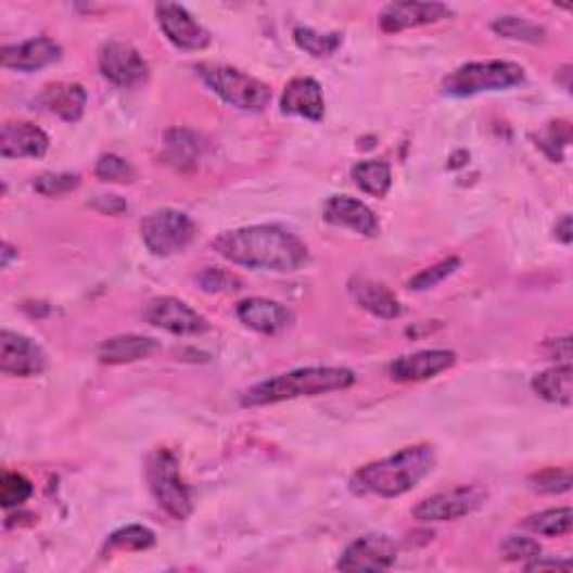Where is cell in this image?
<instances>
[{"instance_id": "obj_1", "label": "cell", "mask_w": 573, "mask_h": 573, "mask_svg": "<svg viewBox=\"0 0 573 573\" xmlns=\"http://www.w3.org/2000/svg\"><path fill=\"white\" fill-rule=\"evenodd\" d=\"M213 249L233 265L290 273L309 263L307 244L278 225H254L227 231L213 240Z\"/></svg>"}, {"instance_id": "obj_2", "label": "cell", "mask_w": 573, "mask_h": 573, "mask_svg": "<svg viewBox=\"0 0 573 573\" xmlns=\"http://www.w3.org/2000/svg\"><path fill=\"white\" fill-rule=\"evenodd\" d=\"M435 469V450L428 444L402 448L385 459L366 463L352 478L356 491L392 499L412 491L430 471Z\"/></svg>"}, {"instance_id": "obj_3", "label": "cell", "mask_w": 573, "mask_h": 573, "mask_svg": "<svg viewBox=\"0 0 573 573\" xmlns=\"http://www.w3.org/2000/svg\"><path fill=\"white\" fill-rule=\"evenodd\" d=\"M354 381L356 377L347 368H298L251 385L242 394V406L258 408L298 397H316V394L345 390L354 385Z\"/></svg>"}, {"instance_id": "obj_4", "label": "cell", "mask_w": 573, "mask_h": 573, "mask_svg": "<svg viewBox=\"0 0 573 573\" xmlns=\"http://www.w3.org/2000/svg\"><path fill=\"white\" fill-rule=\"evenodd\" d=\"M195 72L215 94L229 105L240 107V111L260 113L271 101L269 86L251 75H244L242 69L218 63H200Z\"/></svg>"}, {"instance_id": "obj_5", "label": "cell", "mask_w": 573, "mask_h": 573, "mask_svg": "<svg viewBox=\"0 0 573 573\" xmlns=\"http://www.w3.org/2000/svg\"><path fill=\"white\" fill-rule=\"evenodd\" d=\"M524 67L513 61H475L457 67L444 79V92L473 97L480 92L509 90L524 84Z\"/></svg>"}, {"instance_id": "obj_6", "label": "cell", "mask_w": 573, "mask_h": 573, "mask_svg": "<svg viewBox=\"0 0 573 573\" xmlns=\"http://www.w3.org/2000/svg\"><path fill=\"white\" fill-rule=\"evenodd\" d=\"M147 478L157 505L175 520H187L193 513L191 491L179 475V459L175 453L160 448L149 457Z\"/></svg>"}, {"instance_id": "obj_7", "label": "cell", "mask_w": 573, "mask_h": 573, "mask_svg": "<svg viewBox=\"0 0 573 573\" xmlns=\"http://www.w3.org/2000/svg\"><path fill=\"white\" fill-rule=\"evenodd\" d=\"M195 222L184 211L160 208L141 220V240L153 256L168 258L182 251L195 240Z\"/></svg>"}, {"instance_id": "obj_8", "label": "cell", "mask_w": 573, "mask_h": 573, "mask_svg": "<svg viewBox=\"0 0 573 573\" xmlns=\"http://www.w3.org/2000/svg\"><path fill=\"white\" fill-rule=\"evenodd\" d=\"M143 320L175 336H198L208 330V320L200 311L173 296L153 298L143 309Z\"/></svg>"}, {"instance_id": "obj_9", "label": "cell", "mask_w": 573, "mask_h": 573, "mask_svg": "<svg viewBox=\"0 0 573 573\" xmlns=\"http://www.w3.org/2000/svg\"><path fill=\"white\" fill-rule=\"evenodd\" d=\"M99 67L101 75L119 88H135L149 77V63L132 46L122 41H107L101 46Z\"/></svg>"}, {"instance_id": "obj_10", "label": "cell", "mask_w": 573, "mask_h": 573, "mask_svg": "<svg viewBox=\"0 0 573 573\" xmlns=\"http://www.w3.org/2000/svg\"><path fill=\"white\" fill-rule=\"evenodd\" d=\"M397 545L387 535L370 533L347 545L336 566L341 571H385L397 562Z\"/></svg>"}, {"instance_id": "obj_11", "label": "cell", "mask_w": 573, "mask_h": 573, "mask_svg": "<svg viewBox=\"0 0 573 573\" xmlns=\"http://www.w3.org/2000/svg\"><path fill=\"white\" fill-rule=\"evenodd\" d=\"M484 501V493L480 488H455L448 493H437L433 497L421 499L415 507L412 515L419 522H455L466 515H471Z\"/></svg>"}, {"instance_id": "obj_12", "label": "cell", "mask_w": 573, "mask_h": 573, "mask_svg": "<svg viewBox=\"0 0 573 573\" xmlns=\"http://www.w3.org/2000/svg\"><path fill=\"white\" fill-rule=\"evenodd\" d=\"M48 356L39 343L31 339L3 330L0 334V370L8 377H36L46 372Z\"/></svg>"}, {"instance_id": "obj_13", "label": "cell", "mask_w": 573, "mask_h": 573, "mask_svg": "<svg viewBox=\"0 0 573 573\" xmlns=\"http://www.w3.org/2000/svg\"><path fill=\"white\" fill-rule=\"evenodd\" d=\"M155 12L160 29L175 48L198 52L211 43V34L189 14L187 8L177 3H162Z\"/></svg>"}, {"instance_id": "obj_14", "label": "cell", "mask_w": 573, "mask_h": 573, "mask_svg": "<svg viewBox=\"0 0 573 573\" xmlns=\"http://www.w3.org/2000/svg\"><path fill=\"white\" fill-rule=\"evenodd\" d=\"M457 364V354L450 349H421L394 358L390 377L394 381H428Z\"/></svg>"}, {"instance_id": "obj_15", "label": "cell", "mask_w": 573, "mask_h": 573, "mask_svg": "<svg viewBox=\"0 0 573 573\" xmlns=\"http://www.w3.org/2000/svg\"><path fill=\"white\" fill-rule=\"evenodd\" d=\"M322 218L334 227L352 229L358 235L377 238L379 235V220L374 211L356 198L349 195H332L322 208Z\"/></svg>"}, {"instance_id": "obj_16", "label": "cell", "mask_w": 573, "mask_h": 573, "mask_svg": "<svg viewBox=\"0 0 573 573\" xmlns=\"http://www.w3.org/2000/svg\"><path fill=\"white\" fill-rule=\"evenodd\" d=\"M453 12L444 3H390L379 16V25L385 34H397L410 27H421L448 18Z\"/></svg>"}, {"instance_id": "obj_17", "label": "cell", "mask_w": 573, "mask_h": 573, "mask_svg": "<svg viewBox=\"0 0 573 573\" xmlns=\"http://www.w3.org/2000/svg\"><path fill=\"white\" fill-rule=\"evenodd\" d=\"M50 151V137L34 124L8 122L0 132V153L5 160H39Z\"/></svg>"}, {"instance_id": "obj_18", "label": "cell", "mask_w": 573, "mask_h": 573, "mask_svg": "<svg viewBox=\"0 0 573 573\" xmlns=\"http://www.w3.org/2000/svg\"><path fill=\"white\" fill-rule=\"evenodd\" d=\"M235 314L244 328L260 334H278L294 322V314L269 298H246L238 303Z\"/></svg>"}, {"instance_id": "obj_19", "label": "cell", "mask_w": 573, "mask_h": 573, "mask_svg": "<svg viewBox=\"0 0 573 573\" xmlns=\"http://www.w3.org/2000/svg\"><path fill=\"white\" fill-rule=\"evenodd\" d=\"M280 107L284 115H296L309 122H320L326 117V97L318 81L309 77H296L286 84Z\"/></svg>"}, {"instance_id": "obj_20", "label": "cell", "mask_w": 573, "mask_h": 573, "mask_svg": "<svg viewBox=\"0 0 573 573\" xmlns=\"http://www.w3.org/2000/svg\"><path fill=\"white\" fill-rule=\"evenodd\" d=\"M61 46L48 36H39V39H29L18 46H5L0 52V61L8 69L18 72H36L41 67H48L61 59Z\"/></svg>"}, {"instance_id": "obj_21", "label": "cell", "mask_w": 573, "mask_h": 573, "mask_svg": "<svg viewBox=\"0 0 573 573\" xmlns=\"http://www.w3.org/2000/svg\"><path fill=\"white\" fill-rule=\"evenodd\" d=\"M349 296L354 298V303L358 307H364L366 311H370L372 316L392 320V318H399L402 316V303L399 298L394 296L385 284L370 280L366 276H354L347 284Z\"/></svg>"}, {"instance_id": "obj_22", "label": "cell", "mask_w": 573, "mask_h": 573, "mask_svg": "<svg viewBox=\"0 0 573 573\" xmlns=\"http://www.w3.org/2000/svg\"><path fill=\"white\" fill-rule=\"evenodd\" d=\"M155 349H157V341L151 336L122 334L103 341L97 349V358L105 366H124V364H137L141 358H149Z\"/></svg>"}, {"instance_id": "obj_23", "label": "cell", "mask_w": 573, "mask_h": 573, "mask_svg": "<svg viewBox=\"0 0 573 573\" xmlns=\"http://www.w3.org/2000/svg\"><path fill=\"white\" fill-rule=\"evenodd\" d=\"M41 103L63 122L75 124L84 117L88 92L79 84H50L41 94Z\"/></svg>"}, {"instance_id": "obj_24", "label": "cell", "mask_w": 573, "mask_h": 573, "mask_svg": "<svg viewBox=\"0 0 573 573\" xmlns=\"http://www.w3.org/2000/svg\"><path fill=\"white\" fill-rule=\"evenodd\" d=\"M573 370L571 364H562L556 366L551 370H545L540 374H535L533 379V390L540 394V397L549 404L556 406H571L573 402Z\"/></svg>"}, {"instance_id": "obj_25", "label": "cell", "mask_w": 573, "mask_h": 573, "mask_svg": "<svg viewBox=\"0 0 573 573\" xmlns=\"http://www.w3.org/2000/svg\"><path fill=\"white\" fill-rule=\"evenodd\" d=\"M352 179L364 193L374 195V198H385L392 187V170L385 162L366 160V162H358L352 168Z\"/></svg>"}, {"instance_id": "obj_26", "label": "cell", "mask_w": 573, "mask_h": 573, "mask_svg": "<svg viewBox=\"0 0 573 573\" xmlns=\"http://www.w3.org/2000/svg\"><path fill=\"white\" fill-rule=\"evenodd\" d=\"M493 31L505 36V39L511 41H520V43H545L547 41V29L537 23H531L526 18L520 16H499L497 21H493Z\"/></svg>"}, {"instance_id": "obj_27", "label": "cell", "mask_w": 573, "mask_h": 573, "mask_svg": "<svg viewBox=\"0 0 573 573\" xmlns=\"http://www.w3.org/2000/svg\"><path fill=\"white\" fill-rule=\"evenodd\" d=\"M151 547H155V533L151 529H147V526L130 524V526H124V529L115 531L111 537H107L103 553L147 551Z\"/></svg>"}, {"instance_id": "obj_28", "label": "cell", "mask_w": 573, "mask_h": 573, "mask_svg": "<svg viewBox=\"0 0 573 573\" xmlns=\"http://www.w3.org/2000/svg\"><path fill=\"white\" fill-rule=\"evenodd\" d=\"M294 41L307 54H311L316 59H326V56H332L341 48V34H336V31L320 34L311 27L298 25V27H294Z\"/></svg>"}, {"instance_id": "obj_29", "label": "cell", "mask_w": 573, "mask_h": 573, "mask_svg": "<svg viewBox=\"0 0 573 573\" xmlns=\"http://www.w3.org/2000/svg\"><path fill=\"white\" fill-rule=\"evenodd\" d=\"M166 157L177 168L195 166L200 157V147L193 132L189 130H170L166 137Z\"/></svg>"}, {"instance_id": "obj_30", "label": "cell", "mask_w": 573, "mask_h": 573, "mask_svg": "<svg viewBox=\"0 0 573 573\" xmlns=\"http://www.w3.org/2000/svg\"><path fill=\"white\" fill-rule=\"evenodd\" d=\"M524 526L533 533H540L547 537H560L571 533L573 529V513L569 507L562 509H549L543 513H535L531 518H526Z\"/></svg>"}, {"instance_id": "obj_31", "label": "cell", "mask_w": 573, "mask_h": 573, "mask_svg": "<svg viewBox=\"0 0 573 573\" xmlns=\"http://www.w3.org/2000/svg\"><path fill=\"white\" fill-rule=\"evenodd\" d=\"M31 493H34V486L25 475L12 473V471L3 473V480H0V505H3V509L10 511L16 507H23L25 501L31 497Z\"/></svg>"}, {"instance_id": "obj_32", "label": "cell", "mask_w": 573, "mask_h": 573, "mask_svg": "<svg viewBox=\"0 0 573 573\" xmlns=\"http://www.w3.org/2000/svg\"><path fill=\"white\" fill-rule=\"evenodd\" d=\"M94 173L101 182H113V184H130V182H135V177H137L135 166L130 162H126L124 157L113 155V153L99 157Z\"/></svg>"}, {"instance_id": "obj_33", "label": "cell", "mask_w": 573, "mask_h": 573, "mask_svg": "<svg viewBox=\"0 0 573 573\" xmlns=\"http://www.w3.org/2000/svg\"><path fill=\"white\" fill-rule=\"evenodd\" d=\"M79 184H81V179L75 173H43L36 177L34 189L46 198H59V195L75 191Z\"/></svg>"}, {"instance_id": "obj_34", "label": "cell", "mask_w": 573, "mask_h": 573, "mask_svg": "<svg viewBox=\"0 0 573 573\" xmlns=\"http://www.w3.org/2000/svg\"><path fill=\"white\" fill-rule=\"evenodd\" d=\"M459 265H461V260L459 258H446V260H442L440 265H435V267H430V269H423L421 273H417L410 282H408V286H410V290H415V292H423V290H430V286H437L440 282H444L448 276H453L457 269H459Z\"/></svg>"}, {"instance_id": "obj_35", "label": "cell", "mask_w": 573, "mask_h": 573, "mask_svg": "<svg viewBox=\"0 0 573 573\" xmlns=\"http://www.w3.org/2000/svg\"><path fill=\"white\" fill-rule=\"evenodd\" d=\"M529 482H531V488L537 493L558 495V493H566L573 480H571L569 469H547V471L533 475Z\"/></svg>"}, {"instance_id": "obj_36", "label": "cell", "mask_w": 573, "mask_h": 573, "mask_svg": "<svg viewBox=\"0 0 573 573\" xmlns=\"http://www.w3.org/2000/svg\"><path fill=\"white\" fill-rule=\"evenodd\" d=\"M501 556H505L507 560H535L540 558V545H537L535 540H531V537H524V535H509L505 543H501Z\"/></svg>"}, {"instance_id": "obj_37", "label": "cell", "mask_w": 573, "mask_h": 573, "mask_svg": "<svg viewBox=\"0 0 573 573\" xmlns=\"http://www.w3.org/2000/svg\"><path fill=\"white\" fill-rule=\"evenodd\" d=\"M200 284H202V290L204 292H211V294H220V292H238L240 290V280L225 271V269H206L200 273Z\"/></svg>"}, {"instance_id": "obj_38", "label": "cell", "mask_w": 573, "mask_h": 573, "mask_svg": "<svg viewBox=\"0 0 573 573\" xmlns=\"http://www.w3.org/2000/svg\"><path fill=\"white\" fill-rule=\"evenodd\" d=\"M92 208H97L99 213H107V215H119L128 208L126 200H122L119 195H94L90 200Z\"/></svg>"}, {"instance_id": "obj_39", "label": "cell", "mask_w": 573, "mask_h": 573, "mask_svg": "<svg viewBox=\"0 0 573 573\" xmlns=\"http://www.w3.org/2000/svg\"><path fill=\"white\" fill-rule=\"evenodd\" d=\"M524 569H526V571H543V569H562V571H571V560H540V558H535L533 562H526Z\"/></svg>"}, {"instance_id": "obj_40", "label": "cell", "mask_w": 573, "mask_h": 573, "mask_svg": "<svg viewBox=\"0 0 573 573\" xmlns=\"http://www.w3.org/2000/svg\"><path fill=\"white\" fill-rule=\"evenodd\" d=\"M551 354L556 358H560L562 364H569V358H571V339L569 336L556 339V343H551Z\"/></svg>"}, {"instance_id": "obj_41", "label": "cell", "mask_w": 573, "mask_h": 573, "mask_svg": "<svg viewBox=\"0 0 573 573\" xmlns=\"http://www.w3.org/2000/svg\"><path fill=\"white\" fill-rule=\"evenodd\" d=\"M556 238L562 240L564 244L571 242V218H569V215H564V218L560 220V225L556 227Z\"/></svg>"}, {"instance_id": "obj_42", "label": "cell", "mask_w": 573, "mask_h": 573, "mask_svg": "<svg viewBox=\"0 0 573 573\" xmlns=\"http://www.w3.org/2000/svg\"><path fill=\"white\" fill-rule=\"evenodd\" d=\"M0 254H3V263H0V265H3V267L8 269V267H10V260L16 256V254H14V246H12L10 242H5V244H3V251H0Z\"/></svg>"}]
</instances>
